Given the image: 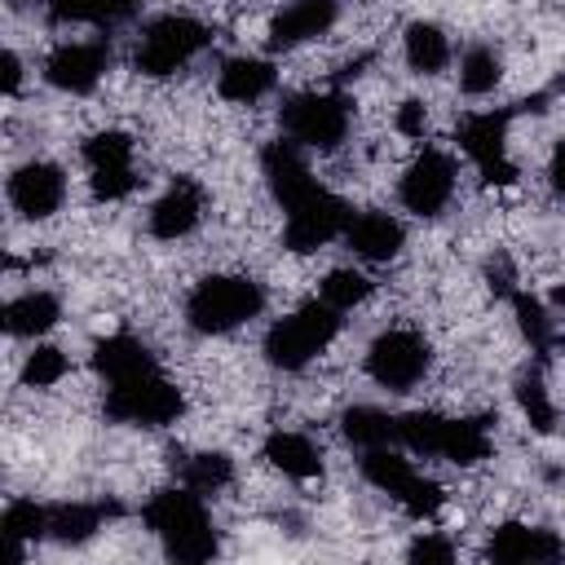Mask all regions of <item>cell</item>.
Segmentation results:
<instances>
[{
    "label": "cell",
    "instance_id": "1",
    "mask_svg": "<svg viewBox=\"0 0 565 565\" xmlns=\"http://www.w3.org/2000/svg\"><path fill=\"white\" fill-rule=\"evenodd\" d=\"M141 516H146V525L154 530V539L163 543V552L172 561L199 565V561H212L216 547H221V539L212 530V516L203 508V494H194L185 486L181 490H159L141 508Z\"/></svg>",
    "mask_w": 565,
    "mask_h": 565
},
{
    "label": "cell",
    "instance_id": "2",
    "mask_svg": "<svg viewBox=\"0 0 565 565\" xmlns=\"http://www.w3.org/2000/svg\"><path fill=\"white\" fill-rule=\"evenodd\" d=\"M393 441H402L415 455H437L450 463H481L490 455V433L481 419H450L437 411H411L393 415Z\"/></svg>",
    "mask_w": 565,
    "mask_h": 565
},
{
    "label": "cell",
    "instance_id": "3",
    "mask_svg": "<svg viewBox=\"0 0 565 565\" xmlns=\"http://www.w3.org/2000/svg\"><path fill=\"white\" fill-rule=\"evenodd\" d=\"M260 309H265V287L243 274H212V278L194 282V291L185 296V318L203 335L234 331V327L252 322Z\"/></svg>",
    "mask_w": 565,
    "mask_h": 565
},
{
    "label": "cell",
    "instance_id": "4",
    "mask_svg": "<svg viewBox=\"0 0 565 565\" xmlns=\"http://www.w3.org/2000/svg\"><path fill=\"white\" fill-rule=\"evenodd\" d=\"M340 335V309H331L327 300H309L300 309H291L287 318H278L265 335V358L278 371H300L309 366L331 340Z\"/></svg>",
    "mask_w": 565,
    "mask_h": 565
},
{
    "label": "cell",
    "instance_id": "5",
    "mask_svg": "<svg viewBox=\"0 0 565 565\" xmlns=\"http://www.w3.org/2000/svg\"><path fill=\"white\" fill-rule=\"evenodd\" d=\"M181 411H185V397H181V388L159 366L154 371H141L132 380L106 384V415L119 419V424L159 428V424H172Z\"/></svg>",
    "mask_w": 565,
    "mask_h": 565
},
{
    "label": "cell",
    "instance_id": "6",
    "mask_svg": "<svg viewBox=\"0 0 565 565\" xmlns=\"http://www.w3.org/2000/svg\"><path fill=\"white\" fill-rule=\"evenodd\" d=\"M212 40V31L199 22V18H185V13H163L146 26L137 53H132V66L150 79H163L172 71H181L194 53H203Z\"/></svg>",
    "mask_w": 565,
    "mask_h": 565
},
{
    "label": "cell",
    "instance_id": "7",
    "mask_svg": "<svg viewBox=\"0 0 565 565\" xmlns=\"http://www.w3.org/2000/svg\"><path fill=\"white\" fill-rule=\"evenodd\" d=\"M349 97L344 93H296L282 102V132L309 150H335L349 137Z\"/></svg>",
    "mask_w": 565,
    "mask_h": 565
},
{
    "label": "cell",
    "instance_id": "8",
    "mask_svg": "<svg viewBox=\"0 0 565 565\" xmlns=\"http://www.w3.org/2000/svg\"><path fill=\"white\" fill-rule=\"evenodd\" d=\"M362 477L375 486V490H384V494H393L411 516H433L441 503H446V494H441V486L437 481H428L424 472H415L411 468V459H402V455H393L388 446H371L366 455H362Z\"/></svg>",
    "mask_w": 565,
    "mask_h": 565
},
{
    "label": "cell",
    "instance_id": "9",
    "mask_svg": "<svg viewBox=\"0 0 565 565\" xmlns=\"http://www.w3.org/2000/svg\"><path fill=\"white\" fill-rule=\"evenodd\" d=\"M428 362H433L428 340L406 327L375 335V344L366 349V375L388 393H411L428 375Z\"/></svg>",
    "mask_w": 565,
    "mask_h": 565
},
{
    "label": "cell",
    "instance_id": "10",
    "mask_svg": "<svg viewBox=\"0 0 565 565\" xmlns=\"http://www.w3.org/2000/svg\"><path fill=\"white\" fill-rule=\"evenodd\" d=\"M508 124H512V110H477L459 124V146L477 163L486 185L516 181V163L508 159Z\"/></svg>",
    "mask_w": 565,
    "mask_h": 565
},
{
    "label": "cell",
    "instance_id": "11",
    "mask_svg": "<svg viewBox=\"0 0 565 565\" xmlns=\"http://www.w3.org/2000/svg\"><path fill=\"white\" fill-rule=\"evenodd\" d=\"M282 212H287L282 243H287L291 252H318V247L331 243V238L344 230V221H349V203H344L340 194L322 190V185H313L305 199H296V203L282 207Z\"/></svg>",
    "mask_w": 565,
    "mask_h": 565
},
{
    "label": "cell",
    "instance_id": "12",
    "mask_svg": "<svg viewBox=\"0 0 565 565\" xmlns=\"http://www.w3.org/2000/svg\"><path fill=\"white\" fill-rule=\"evenodd\" d=\"M450 194H455V163L446 150H433V146L406 168V177L397 185L402 207L415 216H437L450 203Z\"/></svg>",
    "mask_w": 565,
    "mask_h": 565
},
{
    "label": "cell",
    "instance_id": "13",
    "mask_svg": "<svg viewBox=\"0 0 565 565\" xmlns=\"http://www.w3.org/2000/svg\"><path fill=\"white\" fill-rule=\"evenodd\" d=\"M110 66V49L102 40H79V44H57L44 62V79L62 93H93L97 79Z\"/></svg>",
    "mask_w": 565,
    "mask_h": 565
},
{
    "label": "cell",
    "instance_id": "14",
    "mask_svg": "<svg viewBox=\"0 0 565 565\" xmlns=\"http://www.w3.org/2000/svg\"><path fill=\"white\" fill-rule=\"evenodd\" d=\"M62 199H66V177H62L57 163L35 159V163H22V168L9 177V203H13L26 221L53 216V212L62 207Z\"/></svg>",
    "mask_w": 565,
    "mask_h": 565
},
{
    "label": "cell",
    "instance_id": "15",
    "mask_svg": "<svg viewBox=\"0 0 565 565\" xmlns=\"http://www.w3.org/2000/svg\"><path fill=\"white\" fill-rule=\"evenodd\" d=\"M340 4L335 0H291L269 22V49H296L305 40H318L335 26Z\"/></svg>",
    "mask_w": 565,
    "mask_h": 565
},
{
    "label": "cell",
    "instance_id": "16",
    "mask_svg": "<svg viewBox=\"0 0 565 565\" xmlns=\"http://www.w3.org/2000/svg\"><path fill=\"white\" fill-rule=\"evenodd\" d=\"M203 221V190L190 181V177H177L150 207V234L163 238V243H177L185 238L194 225Z\"/></svg>",
    "mask_w": 565,
    "mask_h": 565
},
{
    "label": "cell",
    "instance_id": "17",
    "mask_svg": "<svg viewBox=\"0 0 565 565\" xmlns=\"http://www.w3.org/2000/svg\"><path fill=\"white\" fill-rule=\"evenodd\" d=\"M486 556H490V561H499V565H539V561H561V539H556L552 530L508 521V525H499V530L490 534Z\"/></svg>",
    "mask_w": 565,
    "mask_h": 565
},
{
    "label": "cell",
    "instance_id": "18",
    "mask_svg": "<svg viewBox=\"0 0 565 565\" xmlns=\"http://www.w3.org/2000/svg\"><path fill=\"white\" fill-rule=\"evenodd\" d=\"M340 234H344L349 252L362 256V260H393L402 252V243H406L402 221L388 216V212H358V216L349 212V221H344Z\"/></svg>",
    "mask_w": 565,
    "mask_h": 565
},
{
    "label": "cell",
    "instance_id": "19",
    "mask_svg": "<svg viewBox=\"0 0 565 565\" xmlns=\"http://www.w3.org/2000/svg\"><path fill=\"white\" fill-rule=\"evenodd\" d=\"M260 168H265V181H269V190H274V199L282 207H291L296 199H305L318 185L313 172H309V163H305V154H300V146L296 141H282V137L265 146Z\"/></svg>",
    "mask_w": 565,
    "mask_h": 565
},
{
    "label": "cell",
    "instance_id": "20",
    "mask_svg": "<svg viewBox=\"0 0 565 565\" xmlns=\"http://www.w3.org/2000/svg\"><path fill=\"white\" fill-rule=\"evenodd\" d=\"M93 366H97V375H102L106 384H119V380H132V375H141V371H154V358H150V349H146L137 335L119 331V335L97 340Z\"/></svg>",
    "mask_w": 565,
    "mask_h": 565
},
{
    "label": "cell",
    "instance_id": "21",
    "mask_svg": "<svg viewBox=\"0 0 565 565\" xmlns=\"http://www.w3.org/2000/svg\"><path fill=\"white\" fill-rule=\"evenodd\" d=\"M274 66L265 57H230L216 75V93L225 102H260L274 88Z\"/></svg>",
    "mask_w": 565,
    "mask_h": 565
},
{
    "label": "cell",
    "instance_id": "22",
    "mask_svg": "<svg viewBox=\"0 0 565 565\" xmlns=\"http://www.w3.org/2000/svg\"><path fill=\"white\" fill-rule=\"evenodd\" d=\"M265 459H269L278 472L296 477V481H309V477L322 472V450H318L305 433H269V437H265Z\"/></svg>",
    "mask_w": 565,
    "mask_h": 565
},
{
    "label": "cell",
    "instance_id": "23",
    "mask_svg": "<svg viewBox=\"0 0 565 565\" xmlns=\"http://www.w3.org/2000/svg\"><path fill=\"white\" fill-rule=\"evenodd\" d=\"M115 503H62L49 508V539L57 543H88L106 516H115Z\"/></svg>",
    "mask_w": 565,
    "mask_h": 565
},
{
    "label": "cell",
    "instance_id": "24",
    "mask_svg": "<svg viewBox=\"0 0 565 565\" xmlns=\"http://www.w3.org/2000/svg\"><path fill=\"white\" fill-rule=\"evenodd\" d=\"M57 313H62L57 296H49V291H26V296H18V300L4 305V331H9V335H22V340H35V335H44V331L57 322Z\"/></svg>",
    "mask_w": 565,
    "mask_h": 565
},
{
    "label": "cell",
    "instance_id": "25",
    "mask_svg": "<svg viewBox=\"0 0 565 565\" xmlns=\"http://www.w3.org/2000/svg\"><path fill=\"white\" fill-rule=\"evenodd\" d=\"M402 49H406L411 71H419V75H437L450 62V40L437 22H411L402 35Z\"/></svg>",
    "mask_w": 565,
    "mask_h": 565
},
{
    "label": "cell",
    "instance_id": "26",
    "mask_svg": "<svg viewBox=\"0 0 565 565\" xmlns=\"http://www.w3.org/2000/svg\"><path fill=\"white\" fill-rule=\"evenodd\" d=\"M137 9H141V0H49L53 22H93V26L124 22Z\"/></svg>",
    "mask_w": 565,
    "mask_h": 565
},
{
    "label": "cell",
    "instance_id": "27",
    "mask_svg": "<svg viewBox=\"0 0 565 565\" xmlns=\"http://www.w3.org/2000/svg\"><path fill=\"white\" fill-rule=\"evenodd\" d=\"M234 481V463L221 450H203V455H185L181 459V486L194 494H216Z\"/></svg>",
    "mask_w": 565,
    "mask_h": 565
},
{
    "label": "cell",
    "instance_id": "28",
    "mask_svg": "<svg viewBox=\"0 0 565 565\" xmlns=\"http://www.w3.org/2000/svg\"><path fill=\"white\" fill-rule=\"evenodd\" d=\"M508 300H512V313H516V322H521V331H525V340L534 344V353H552V344H556V322H552V313L543 309V300H534L530 291H521V287H512L508 291Z\"/></svg>",
    "mask_w": 565,
    "mask_h": 565
},
{
    "label": "cell",
    "instance_id": "29",
    "mask_svg": "<svg viewBox=\"0 0 565 565\" xmlns=\"http://www.w3.org/2000/svg\"><path fill=\"white\" fill-rule=\"evenodd\" d=\"M499 79H503L499 53L486 49V44H472V49L463 53V62H459V88H463L468 97H486V93H494Z\"/></svg>",
    "mask_w": 565,
    "mask_h": 565
},
{
    "label": "cell",
    "instance_id": "30",
    "mask_svg": "<svg viewBox=\"0 0 565 565\" xmlns=\"http://www.w3.org/2000/svg\"><path fill=\"white\" fill-rule=\"evenodd\" d=\"M340 428H344V437H349L353 446H362V450L393 441V415H384V411H375V406H353V411H344Z\"/></svg>",
    "mask_w": 565,
    "mask_h": 565
},
{
    "label": "cell",
    "instance_id": "31",
    "mask_svg": "<svg viewBox=\"0 0 565 565\" xmlns=\"http://www.w3.org/2000/svg\"><path fill=\"white\" fill-rule=\"evenodd\" d=\"M84 163H88V172L93 168H132V137L119 128L93 132L84 141Z\"/></svg>",
    "mask_w": 565,
    "mask_h": 565
},
{
    "label": "cell",
    "instance_id": "32",
    "mask_svg": "<svg viewBox=\"0 0 565 565\" xmlns=\"http://www.w3.org/2000/svg\"><path fill=\"white\" fill-rule=\"evenodd\" d=\"M0 530L31 543V539H49V508L31 503V499H13L4 512H0Z\"/></svg>",
    "mask_w": 565,
    "mask_h": 565
},
{
    "label": "cell",
    "instance_id": "33",
    "mask_svg": "<svg viewBox=\"0 0 565 565\" xmlns=\"http://www.w3.org/2000/svg\"><path fill=\"white\" fill-rule=\"evenodd\" d=\"M516 402H521V411L530 415V424H534L539 433H552V428H556V406H552L547 384L539 380V371H525V375L516 380Z\"/></svg>",
    "mask_w": 565,
    "mask_h": 565
},
{
    "label": "cell",
    "instance_id": "34",
    "mask_svg": "<svg viewBox=\"0 0 565 565\" xmlns=\"http://www.w3.org/2000/svg\"><path fill=\"white\" fill-rule=\"evenodd\" d=\"M371 296V278L366 274H358V269H331L327 278H322V300L331 305V309H353V305H362Z\"/></svg>",
    "mask_w": 565,
    "mask_h": 565
},
{
    "label": "cell",
    "instance_id": "35",
    "mask_svg": "<svg viewBox=\"0 0 565 565\" xmlns=\"http://www.w3.org/2000/svg\"><path fill=\"white\" fill-rule=\"evenodd\" d=\"M66 371H71V362H66L62 349L35 344V353H26V362H22V384H26V388H53Z\"/></svg>",
    "mask_w": 565,
    "mask_h": 565
},
{
    "label": "cell",
    "instance_id": "36",
    "mask_svg": "<svg viewBox=\"0 0 565 565\" xmlns=\"http://www.w3.org/2000/svg\"><path fill=\"white\" fill-rule=\"evenodd\" d=\"M88 185H93L97 199H124V194H132L137 172L132 168H93L88 172Z\"/></svg>",
    "mask_w": 565,
    "mask_h": 565
},
{
    "label": "cell",
    "instance_id": "37",
    "mask_svg": "<svg viewBox=\"0 0 565 565\" xmlns=\"http://www.w3.org/2000/svg\"><path fill=\"white\" fill-rule=\"evenodd\" d=\"M406 556H411L415 565H450V561H455V547H450L446 539H437V534H419V539L406 547Z\"/></svg>",
    "mask_w": 565,
    "mask_h": 565
},
{
    "label": "cell",
    "instance_id": "38",
    "mask_svg": "<svg viewBox=\"0 0 565 565\" xmlns=\"http://www.w3.org/2000/svg\"><path fill=\"white\" fill-rule=\"evenodd\" d=\"M424 128H428V106H424L419 97H406V102L397 106V132L424 137Z\"/></svg>",
    "mask_w": 565,
    "mask_h": 565
},
{
    "label": "cell",
    "instance_id": "39",
    "mask_svg": "<svg viewBox=\"0 0 565 565\" xmlns=\"http://www.w3.org/2000/svg\"><path fill=\"white\" fill-rule=\"evenodd\" d=\"M22 88V57L13 49H0V97Z\"/></svg>",
    "mask_w": 565,
    "mask_h": 565
},
{
    "label": "cell",
    "instance_id": "40",
    "mask_svg": "<svg viewBox=\"0 0 565 565\" xmlns=\"http://www.w3.org/2000/svg\"><path fill=\"white\" fill-rule=\"evenodd\" d=\"M26 556V543L22 539H13V534H4L0 530V565H18Z\"/></svg>",
    "mask_w": 565,
    "mask_h": 565
},
{
    "label": "cell",
    "instance_id": "41",
    "mask_svg": "<svg viewBox=\"0 0 565 565\" xmlns=\"http://www.w3.org/2000/svg\"><path fill=\"white\" fill-rule=\"evenodd\" d=\"M0 331H4V309H0Z\"/></svg>",
    "mask_w": 565,
    "mask_h": 565
}]
</instances>
